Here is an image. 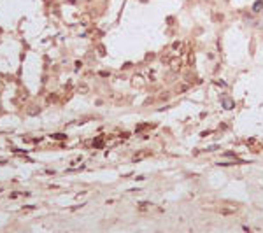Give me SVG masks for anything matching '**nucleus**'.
Masks as SVG:
<instances>
[{
  "label": "nucleus",
  "mask_w": 263,
  "mask_h": 233,
  "mask_svg": "<svg viewBox=\"0 0 263 233\" xmlns=\"http://www.w3.org/2000/svg\"><path fill=\"white\" fill-rule=\"evenodd\" d=\"M181 67H182V60L181 58H172L170 60V70L172 72H179Z\"/></svg>",
  "instance_id": "nucleus-1"
},
{
  "label": "nucleus",
  "mask_w": 263,
  "mask_h": 233,
  "mask_svg": "<svg viewBox=\"0 0 263 233\" xmlns=\"http://www.w3.org/2000/svg\"><path fill=\"white\" fill-rule=\"evenodd\" d=\"M132 84H133L135 88H144L146 86V81H144L142 75H135V77L132 79Z\"/></svg>",
  "instance_id": "nucleus-2"
},
{
  "label": "nucleus",
  "mask_w": 263,
  "mask_h": 233,
  "mask_svg": "<svg viewBox=\"0 0 263 233\" xmlns=\"http://www.w3.org/2000/svg\"><path fill=\"white\" fill-rule=\"evenodd\" d=\"M219 212L223 214V216H230V214H235L237 212V207H221V209H219Z\"/></svg>",
  "instance_id": "nucleus-3"
},
{
  "label": "nucleus",
  "mask_w": 263,
  "mask_h": 233,
  "mask_svg": "<svg viewBox=\"0 0 263 233\" xmlns=\"http://www.w3.org/2000/svg\"><path fill=\"white\" fill-rule=\"evenodd\" d=\"M182 48H184V44L182 42H174L172 44V49H174V51H179V54L182 53Z\"/></svg>",
  "instance_id": "nucleus-4"
},
{
  "label": "nucleus",
  "mask_w": 263,
  "mask_h": 233,
  "mask_svg": "<svg viewBox=\"0 0 263 233\" xmlns=\"http://www.w3.org/2000/svg\"><path fill=\"white\" fill-rule=\"evenodd\" d=\"M151 207H153V203H147V202H144V203L139 205V210H141V212H146V210H149Z\"/></svg>",
  "instance_id": "nucleus-5"
},
{
  "label": "nucleus",
  "mask_w": 263,
  "mask_h": 233,
  "mask_svg": "<svg viewBox=\"0 0 263 233\" xmlns=\"http://www.w3.org/2000/svg\"><path fill=\"white\" fill-rule=\"evenodd\" d=\"M146 156H149V151H146V153H139V154L133 156V161H139L142 160V158H146Z\"/></svg>",
  "instance_id": "nucleus-6"
},
{
  "label": "nucleus",
  "mask_w": 263,
  "mask_h": 233,
  "mask_svg": "<svg viewBox=\"0 0 263 233\" xmlns=\"http://www.w3.org/2000/svg\"><path fill=\"white\" fill-rule=\"evenodd\" d=\"M188 62H190V65L195 63V54H193V53H190V56H188Z\"/></svg>",
  "instance_id": "nucleus-7"
}]
</instances>
